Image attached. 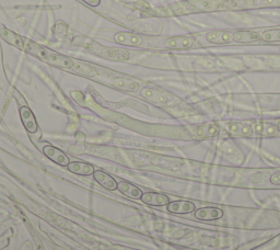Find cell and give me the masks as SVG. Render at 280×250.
Masks as SVG:
<instances>
[{"instance_id":"1","label":"cell","mask_w":280,"mask_h":250,"mask_svg":"<svg viewBox=\"0 0 280 250\" xmlns=\"http://www.w3.org/2000/svg\"><path fill=\"white\" fill-rule=\"evenodd\" d=\"M26 51L31 55L35 56V57L40 58L41 60L47 62V64L60 67V68H73L76 66V62L72 59L66 57V56L61 55L59 53H56L51 51L46 47H43L39 44H36L34 42L27 41L26 40Z\"/></svg>"},{"instance_id":"2","label":"cell","mask_w":280,"mask_h":250,"mask_svg":"<svg viewBox=\"0 0 280 250\" xmlns=\"http://www.w3.org/2000/svg\"><path fill=\"white\" fill-rule=\"evenodd\" d=\"M43 153L45 154L46 157H48L52 161L56 162V164H58L60 166H68L69 165V157L64 153L61 152L60 149L56 148L54 146L51 145H47L44 148H43Z\"/></svg>"},{"instance_id":"3","label":"cell","mask_w":280,"mask_h":250,"mask_svg":"<svg viewBox=\"0 0 280 250\" xmlns=\"http://www.w3.org/2000/svg\"><path fill=\"white\" fill-rule=\"evenodd\" d=\"M167 211L174 214H189L196 211V206L190 201L178 200V201H173L167 204Z\"/></svg>"},{"instance_id":"4","label":"cell","mask_w":280,"mask_h":250,"mask_svg":"<svg viewBox=\"0 0 280 250\" xmlns=\"http://www.w3.org/2000/svg\"><path fill=\"white\" fill-rule=\"evenodd\" d=\"M223 216V211L219 208H202L195 211V217L201 221H216Z\"/></svg>"},{"instance_id":"5","label":"cell","mask_w":280,"mask_h":250,"mask_svg":"<svg viewBox=\"0 0 280 250\" xmlns=\"http://www.w3.org/2000/svg\"><path fill=\"white\" fill-rule=\"evenodd\" d=\"M226 130L230 135L240 136V137H250L254 132L253 128H251L250 125L244 123H236V122L228 123Z\"/></svg>"},{"instance_id":"6","label":"cell","mask_w":280,"mask_h":250,"mask_svg":"<svg viewBox=\"0 0 280 250\" xmlns=\"http://www.w3.org/2000/svg\"><path fill=\"white\" fill-rule=\"evenodd\" d=\"M20 116L24 128L29 133H35L39 130V125H37L36 118L33 114V112L31 111L28 107H22L20 109Z\"/></svg>"},{"instance_id":"7","label":"cell","mask_w":280,"mask_h":250,"mask_svg":"<svg viewBox=\"0 0 280 250\" xmlns=\"http://www.w3.org/2000/svg\"><path fill=\"white\" fill-rule=\"evenodd\" d=\"M142 202L152 206H164L170 203V198L157 192H147L141 197Z\"/></svg>"},{"instance_id":"8","label":"cell","mask_w":280,"mask_h":250,"mask_svg":"<svg viewBox=\"0 0 280 250\" xmlns=\"http://www.w3.org/2000/svg\"><path fill=\"white\" fill-rule=\"evenodd\" d=\"M206 40L213 44H228L233 41V34L229 31H211L206 34Z\"/></svg>"},{"instance_id":"9","label":"cell","mask_w":280,"mask_h":250,"mask_svg":"<svg viewBox=\"0 0 280 250\" xmlns=\"http://www.w3.org/2000/svg\"><path fill=\"white\" fill-rule=\"evenodd\" d=\"M194 45V40L188 36H174L165 41V46L172 49H188Z\"/></svg>"},{"instance_id":"10","label":"cell","mask_w":280,"mask_h":250,"mask_svg":"<svg viewBox=\"0 0 280 250\" xmlns=\"http://www.w3.org/2000/svg\"><path fill=\"white\" fill-rule=\"evenodd\" d=\"M114 40L118 44L128 45V46H138L142 43V37L138 34L130 32H122L117 33L114 36Z\"/></svg>"},{"instance_id":"11","label":"cell","mask_w":280,"mask_h":250,"mask_svg":"<svg viewBox=\"0 0 280 250\" xmlns=\"http://www.w3.org/2000/svg\"><path fill=\"white\" fill-rule=\"evenodd\" d=\"M93 177H95V180L97 182L104 186L105 189H109L111 191H114L117 189L118 183L116 182V180L113 177L110 176L109 173L101 170H97L93 172Z\"/></svg>"},{"instance_id":"12","label":"cell","mask_w":280,"mask_h":250,"mask_svg":"<svg viewBox=\"0 0 280 250\" xmlns=\"http://www.w3.org/2000/svg\"><path fill=\"white\" fill-rule=\"evenodd\" d=\"M117 189L120 190L124 196H126V197H128L130 199H134V200L141 199L142 195H144L139 188H137L133 183L127 182V181H121V182L118 183V185H117Z\"/></svg>"},{"instance_id":"13","label":"cell","mask_w":280,"mask_h":250,"mask_svg":"<svg viewBox=\"0 0 280 250\" xmlns=\"http://www.w3.org/2000/svg\"><path fill=\"white\" fill-rule=\"evenodd\" d=\"M0 36H2L6 42H8L10 45H14L20 49L26 48V40L22 39V37L19 36L18 34L11 32L8 29H2V31H0Z\"/></svg>"},{"instance_id":"14","label":"cell","mask_w":280,"mask_h":250,"mask_svg":"<svg viewBox=\"0 0 280 250\" xmlns=\"http://www.w3.org/2000/svg\"><path fill=\"white\" fill-rule=\"evenodd\" d=\"M260 40V35L255 31H238L233 34V41L236 43H256Z\"/></svg>"},{"instance_id":"15","label":"cell","mask_w":280,"mask_h":250,"mask_svg":"<svg viewBox=\"0 0 280 250\" xmlns=\"http://www.w3.org/2000/svg\"><path fill=\"white\" fill-rule=\"evenodd\" d=\"M67 167H68V170L76 174H80V176H90V174L95 172V168H93V166L86 164V162L73 161V162H69V165Z\"/></svg>"},{"instance_id":"16","label":"cell","mask_w":280,"mask_h":250,"mask_svg":"<svg viewBox=\"0 0 280 250\" xmlns=\"http://www.w3.org/2000/svg\"><path fill=\"white\" fill-rule=\"evenodd\" d=\"M253 131L255 133H257L258 135L271 137V136H275L277 134L278 129H277V127H275V125L271 124V123L256 122L253 125Z\"/></svg>"},{"instance_id":"17","label":"cell","mask_w":280,"mask_h":250,"mask_svg":"<svg viewBox=\"0 0 280 250\" xmlns=\"http://www.w3.org/2000/svg\"><path fill=\"white\" fill-rule=\"evenodd\" d=\"M220 130L216 124H205L196 129V136L199 139H210L219 135Z\"/></svg>"},{"instance_id":"18","label":"cell","mask_w":280,"mask_h":250,"mask_svg":"<svg viewBox=\"0 0 280 250\" xmlns=\"http://www.w3.org/2000/svg\"><path fill=\"white\" fill-rule=\"evenodd\" d=\"M260 40L266 43H277L280 42V29L267 30L260 36Z\"/></svg>"},{"instance_id":"19","label":"cell","mask_w":280,"mask_h":250,"mask_svg":"<svg viewBox=\"0 0 280 250\" xmlns=\"http://www.w3.org/2000/svg\"><path fill=\"white\" fill-rule=\"evenodd\" d=\"M270 182L272 184H276V185H280V172H277L275 174H272L269 179Z\"/></svg>"},{"instance_id":"20","label":"cell","mask_w":280,"mask_h":250,"mask_svg":"<svg viewBox=\"0 0 280 250\" xmlns=\"http://www.w3.org/2000/svg\"><path fill=\"white\" fill-rule=\"evenodd\" d=\"M85 4H88L89 6H92V7H98L101 3V0H82Z\"/></svg>"},{"instance_id":"21","label":"cell","mask_w":280,"mask_h":250,"mask_svg":"<svg viewBox=\"0 0 280 250\" xmlns=\"http://www.w3.org/2000/svg\"><path fill=\"white\" fill-rule=\"evenodd\" d=\"M277 129H278V131H280V121H278V123H277Z\"/></svg>"}]
</instances>
